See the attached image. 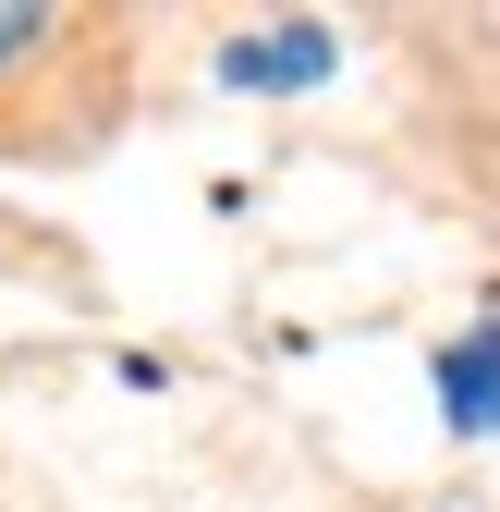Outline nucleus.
I'll use <instances>...</instances> for the list:
<instances>
[{
  "label": "nucleus",
  "mask_w": 500,
  "mask_h": 512,
  "mask_svg": "<svg viewBox=\"0 0 500 512\" xmlns=\"http://www.w3.org/2000/svg\"><path fill=\"white\" fill-rule=\"evenodd\" d=\"M37 37H49V13H37V0H0V61H25Z\"/></svg>",
  "instance_id": "nucleus-3"
},
{
  "label": "nucleus",
  "mask_w": 500,
  "mask_h": 512,
  "mask_svg": "<svg viewBox=\"0 0 500 512\" xmlns=\"http://www.w3.org/2000/svg\"><path fill=\"white\" fill-rule=\"evenodd\" d=\"M220 74H232V86H318V74H330V37H318V25H293V37H232Z\"/></svg>",
  "instance_id": "nucleus-2"
},
{
  "label": "nucleus",
  "mask_w": 500,
  "mask_h": 512,
  "mask_svg": "<svg viewBox=\"0 0 500 512\" xmlns=\"http://www.w3.org/2000/svg\"><path fill=\"white\" fill-rule=\"evenodd\" d=\"M440 403H452V427H464V439H488V427H500V317H488L476 342H452V354H440Z\"/></svg>",
  "instance_id": "nucleus-1"
}]
</instances>
